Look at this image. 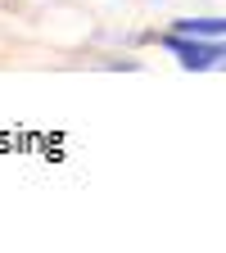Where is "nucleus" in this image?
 I'll list each match as a JSON object with an SVG mask.
<instances>
[{
    "mask_svg": "<svg viewBox=\"0 0 226 253\" xmlns=\"http://www.w3.org/2000/svg\"><path fill=\"white\" fill-rule=\"evenodd\" d=\"M172 32H181V37H199V41H222L226 23L222 18H177Z\"/></svg>",
    "mask_w": 226,
    "mask_h": 253,
    "instance_id": "obj_2",
    "label": "nucleus"
},
{
    "mask_svg": "<svg viewBox=\"0 0 226 253\" xmlns=\"http://www.w3.org/2000/svg\"><path fill=\"white\" fill-rule=\"evenodd\" d=\"M163 45L177 54V63H181V68H190V73H213V68H222V41H199V37L168 32Z\"/></svg>",
    "mask_w": 226,
    "mask_h": 253,
    "instance_id": "obj_1",
    "label": "nucleus"
}]
</instances>
